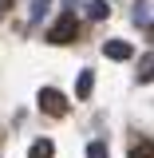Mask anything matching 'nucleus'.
<instances>
[{
    "label": "nucleus",
    "mask_w": 154,
    "mask_h": 158,
    "mask_svg": "<svg viewBox=\"0 0 154 158\" xmlns=\"http://www.w3.org/2000/svg\"><path fill=\"white\" fill-rule=\"evenodd\" d=\"M91 87H95V71H83L79 83H75V99H87V95H91Z\"/></svg>",
    "instance_id": "5"
},
{
    "label": "nucleus",
    "mask_w": 154,
    "mask_h": 158,
    "mask_svg": "<svg viewBox=\"0 0 154 158\" xmlns=\"http://www.w3.org/2000/svg\"><path fill=\"white\" fill-rule=\"evenodd\" d=\"M87 158H107V142H91L87 146Z\"/></svg>",
    "instance_id": "10"
},
{
    "label": "nucleus",
    "mask_w": 154,
    "mask_h": 158,
    "mask_svg": "<svg viewBox=\"0 0 154 158\" xmlns=\"http://www.w3.org/2000/svg\"><path fill=\"white\" fill-rule=\"evenodd\" d=\"M48 4H52V0H32V20L44 16V12H48Z\"/></svg>",
    "instance_id": "11"
},
{
    "label": "nucleus",
    "mask_w": 154,
    "mask_h": 158,
    "mask_svg": "<svg viewBox=\"0 0 154 158\" xmlns=\"http://www.w3.org/2000/svg\"><path fill=\"white\" fill-rule=\"evenodd\" d=\"M75 32H79V20H75V12H63V16L48 28V40L52 44H71L75 40Z\"/></svg>",
    "instance_id": "1"
},
{
    "label": "nucleus",
    "mask_w": 154,
    "mask_h": 158,
    "mask_svg": "<svg viewBox=\"0 0 154 158\" xmlns=\"http://www.w3.org/2000/svg\"><path fill=\"white\" fill-rule=\"evenodd\" d=\"M40 111L52 115V118H63V115H67V99H63V91L44 87V91H40Z\"/></svg>",
    "instance_id": "2"
},
{
    "label": "nucleus",
    "mask_w": 154,
    "mask_h": 158,
    "mask_svg": "<svg viewBox=\"0 0 154 158\" xmlns=\"http://www.w3.org/2000/svg\"><path fill=\"white\" fill-rule=\"evenodd\" d=\"M87 16L91 20H107L111 16V4H107V0H91V4H87Z\"/></svg>",
    "instance_id": "6"
},
{
    "label": "nucleus",
    "mask_w": 154,
    "mask_h": 158,
    "mask_svg": "<svg viewBox=\"0 0 154 158\" xmlns=\"http://www.w3.org/2000/svg\"><path fill=\"white\" fill-rule=\"evenodd\" d=\"M103 56H107V59H131L135 48H131L127 40H107V44H103Z\"/></svg>",
    "instance_id": "3"
},
{
    "label": "nucleus",
    "mask_w": 154,
    "mask_h": 158,
    "mask_svg": "<svg viewBox=\"0 0 154 158\" xmlns=\"http://www.w3.org/2000/svg\"><path fill=\"white\" fill-rule=\"evenodd\" d=\"M131 158H150V138H142L135 150H131Z\"/></svg>",
    "instance_id": "9"
},
{
    "label": "nucleus",
    "mask_w": 154,
    "mask_h": 158,
    "mask_svg": "<svg viewBox=\"0 0 154 158\" xmlns=\"http://www.w3.org/2000/svg\"><path fill=\"white\" fill-rule=\"evenodd\" d=\"M8 8H12V0H0V16H8Z\"/></svg>",
    "instance_id": "12"
},
{
    "label": "nucleus",
    "mask_w": 154,
    "mask_h": 158,
    "mask_svg": "<svg viewBox=\"0 0 154 158\" xmlns=\"http://www.w3.org/2000/svg\"><path fill=\"white\" fill-rule=\"evenodd\" d=\"M52 154H56L52 138H36V142H32V150H28V158H52Z\"/></svg>",
    "instance_id": "4"
},
{
    "label": "nucleus",
    "mask_w": 154,
    "mask_h": 158,
    "mask_svg": "<svg viewBox=\"0 0 154 158\" xmlns=\"http://www.w3.org/2000/svg\"><path fill=\"white\" fill-rule=\"evenodd\" d=\"M135 24H142V28L150 32V0H142V4L135 8Z\"/></svg>",
    "instance_id": "7"
},
{
    "label": "nucleus",
    "mask_w": 154,
    "mask_h": 158,
    "mask_svg": "<svg viewBox=\"0 0 154 158\" xmlns=\"http://www.w3.org/2000/svg\"><path fill=\"white\" fill-rule=\"evenodd\" d=\"M150 52H146V56H142V67H138V79H142V83H150Z\"/></svg>",
    "instance_id": "8"
}]
</instances>
